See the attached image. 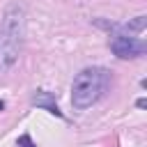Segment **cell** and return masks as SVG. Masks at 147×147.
<instances>
[{"label":"cell","instance_id":"obj_1","mask_svg":"<svg viewBox=\"0 0 147 147\" xmlns=\"http://www.w3.org/2000/svg\"><path fill=\"white\" fill-rule=\"evenodd\" d=\"M25 34V9L21 2H9L0 18V67L9 69L23 48Z\"/></svg>","mask_w":147,"mask_h":147},{"label":"cell","instance_id":"obj_2","mask_svg":"<svg viewBox=\"0 0 147 147\" xmlns=\"http://www.w3.org/2000/svg\"><path fill=\"white\" fill-rule=\"evenodd\" d=\"M110 71L103 67H85L76 74L71 83V106L74 110H87L94 106L108 90Z\"/></svg>","mask_w":147,"mask_h":147},{"label":"cell","instance_id":"obj_3","mask_svg":"<svg viewBox=\"0 0 147 147\" xmlns=\"http://www.w3.org/2000/svg\"><path fill=\"white\" fill-rule=\"evenodd\" d=\"M110 51L119 57V60H133V57H140L147 46L142 39L133 37V34H126V32H115L110 37Z\"/></svg>","mask_w":147,"mask_h":147},{"label":"cell","instance_id":"obj_4","mask_svg":"<svg viewBox=\"0 0 147 147\" xmlns=\"http://www.w3.org/2000/svg\"><path fill=\"white\" fill-rule=\"evenodd\" d=\"M32 106L44 108V110H48V113H51V115H55V117H64V115H62V110L57 108L55 94H53V92H48V90H37V92L32 94Z\"/></svg>","mask_w":147,"mask_h":147},{"label":"cell","instance_id":"obj_5","mask_svg":"<svg viewBox=\"0 0 147 147\" xmlns=\"http://www.w3.org/2000/svg\"><path fill=\"white\" fill-rule=\"evenodd\" d=\"M16 147H37V145L32 142V138H30L28 133H23V136L16 140Z\"/></svg>","mask_w":147,"mask_h":147},{"label":"cell","instance_id":"obj_6","mask_svg":"<svg viewBox=\"0 0 147 147\" xmlns=\"http://www.w3.org/2000/svg\"><path fill=\"white\" fill-rule=\"evenodd\" d=\"M136 106H138V108H145V106H147V101H145V99H138V101H136Z\"/></svg>","mask_w":147,"mask_h":147},{"label":"cell","instance_id":"obj_7","mask_svg":"<svg viewBox=\"0 0 147 147\" xmlns=\"http://www.w3.org/2000/svg\"><path fill=\"white\" fill-rule=\"evenodd\" d=\"M2 108H5V101H2V99H0V110H2Z\"/></svg>","mask_w":147,"mask_h":147}]
</instances>
